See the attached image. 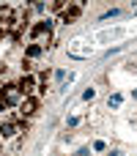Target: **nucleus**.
<instances>
[{
  "instance_id": "obj_1",
  "label": "nucleus",
  "mask_w": 137,
  "mask_h": 156,
  "mask_svg": "<svg viewBox=\"0 0 137 156\" xmlns=\"http://www.w3.org/2000/svg\"><path fill=\"white\" fill-rule=\"evenodd\" d=\"M19 96H22V93H19L16 85H5V88H0V99H3L5 104H16ZM22 99H25V96H22Z\"/></svg>"
},
{
  "instance_id": "obj_2",
  "label": "nucleus",
  "mask_w": 137,
  "mask_h": 156,
  "mask_svg": "<svg viewBox=\"0 0 137 156\" xmlns=\"http://www.w3.org/2000/svg\"><path fill=\"white\" fill-rule=\"evenodd\" d=\"M19 110H22V115H33V112L38 110V99H36V96H27V99H22Z\"/></svg>"
},
{
  "instance_id": "obj_3",
  "label": "nucleus",
  "mask_w": 137,
  "mask_h": 156,
  "mask_svg": "<svg viewBox=\"0 0 137 156\" xmlns=\"http://www.w3.org/2000/svg\"><path fill=\"white\" fill-rule=\"evenodd\" d=\"M49 30H52L49 22H38V25H33L30 33H33V38H44V36H49Z\"/></svg>"
},
{
  "instance_id": "obj_4",
  "label": "nucleus",
  "mask_w": 137,
  "mask_h": 156,
  "mask_svg": "<svg viewBox=\"0 0 137 156\" xmlns=\"http://www.w3.org/2000/svg\"><path fill=\"white\" fill-rule=\"evenodd\" d=\"M16 88H19V93H22V96L27 99V96H30V90H33V77H22Z\"/></svg>"
},
{
  "instance_id": "obj_5",
  "label": "nucleus",
  "mask_w": 137,
  "mask_h": 156,
  "mask_svg": "<svg viewBox=\"0 0 137 156\" xmlns=\"http://www.w3.org/2000/svg\"><path fill=\"white\" fill-rule=\"evenodd\" d=\"M80 16V5H71V8H63V19L69 22V19H77Z\"/></svg>"
},
{
  "instance_id": "obj_6",
  "label": "nucleus",
  "mask_w": 137,
  "mask_h": 156,
  "mask_svg": "<svg viewBox=\"0 0 137 156\" xmlns=\"http://www.w3.org/2000/svg\"><path fill=\"white\" fill-rule=\"evenodd\" d=\"M38 52H41V47H38V44H33V47H30V49H27V55H30V58H36V55H38Z\"/></svg>"
},
{
  "instance_id": "obj_7",
  "label": "nucleus",
  "mask_w": 137,
  "mask_h": 156,
  "mask_svg": "<svg viewBox=\"0 0 137 156\" xmlns=\"http://www.w3.org/2000/svg\"><path fill=\"white\" fill-rule=\"evenodd\" d=\"M0 38H3V30H0Z\"/></svg>"
}]
</instances>
